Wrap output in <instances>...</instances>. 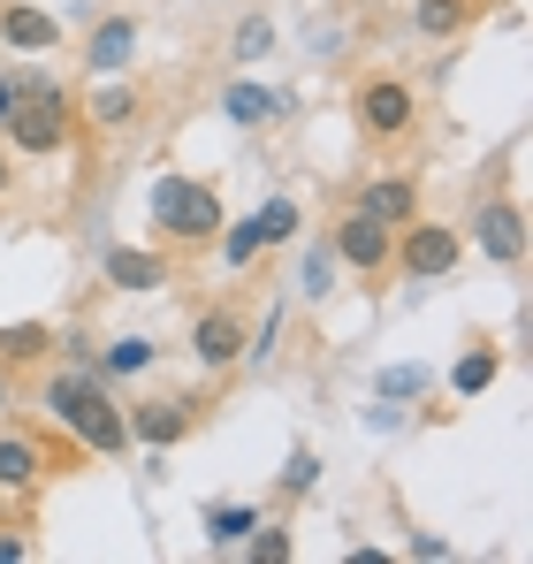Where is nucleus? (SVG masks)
I'll use <instances>...</instances> for the list:
<instances>
[{
	"instance_id": "f257e3e1",
	"label": "nucleus",
	"mask_w": 533,
	"mask_h": 564,
	"mask_svg": "<svg viewBox=\"0 0 533 564\" xmlns=\"http://www.w3.org/2000/svg\"><path fill=\"white\" fill-rule=\"evenodd\" d=\"M39 404L54 412V427L85 451V458H122L130 451V420H122V404L99 389L91 367H62V375L39 381Z\"/></svg>"
},
{
	"instance_id": "f03ea898",
	"label": "nucleus",
	"mask_w": 533,
	"mask_h": 564,
	"mask_svg": "<svg viewBox=\"0 0 533 564\" xmlns=\"http://www.w3.org/2000/svg\"><path fill=\"white\" fill-rule=\"evenodd\" d=\"M77 93H62V77L46 85V93H23L15 99V115L0 122L8 130V153H23V161H46V153H69V138H77Z\"/></svg>"
},
{
	"instance_id": "7ed1b4c3",
	"label": "nucleus",
	"mask_w": 533,
	"mask_h": 564,
	"mask_svg": "<svg viewBox=\"0 0 533 564\" xmlns=\"http://www.w3.org/2000/svg\"><path fill=\"white\" fill-rule=\"evenodd\" d=\"M221 191L198 184V176H161L153 184V229L176 237V245H214L221 237Z\"/></svg>"
},
{
	"instance_id": "20e7f679",
	"label": "nucleus",
	"mask_w": 533,
	"mask_h": 564,
	"mask_svg": "<svg viewBox=\"0 0 533 564\" xmlns=\"http://www.w3.org/2000/svg\"><path fill=\"white\" fill-rule=\"evenodd\" d=\"M457 260H465V237L449 221H427V214H412L396 229V245H389V275H404V282H443L457 275Z\"/></svg>"
},
{
	"instance_id": "39448f33",
	"label": "nucleus",
	"mask_w": 533,
	"mask_h": 564,
	"mask_svg": "<svg viewBox=\"0 0 533 564\" xmlns=\"http://www.w3.org/2000/svg\"><path fill=\"white\" fill-rule=\"evenodd\" d=\"M351 122H358L366 145H404L420 130V93L404 77H366L351 93Z\"/></svg>"
},
{
	"instance_id": "423d86ee",
	"label": "nucleus",
	"mask_w": 533,
	"mask_h": 564,
	"mask_svg": "<svg viewBox=\"0 0 533 564\" xmlns=\"http://www.w3.org/2000/svg\"><path fill=\"white\" fill-rule=\"evenodd\" d=\"M69 466H85V451L69 443V451H54L46 435H31V427H8L0 435V496H39L46 480H62Z\"/></svg>"
},
{
	"instance_id": "0eeeda50",
	"label": "nucleus",
	"mask_w": 533,
	"mask_h": 564,
	"mask_svg": "<svg viewBox=\"0 0 533 564\" xmlns=\"http://www.w3.org/2000/svg\"><path fill=\"white\" fill-rule=\"evenodd\" d=\"M389 245H396V229H381V221L358 214V206H344V214L328 221V252H336L351 275H366V282L389 275Z\"/></svg>"
},
{
	"instance_id": "6e6552de",
	"label": "nucleus",
	"mask_w": 533,
	"mask_h": 564,
	"mask_svg": "<svg viewBox=\"0 0 533 564\" xmlns=\"http://www.w3.org/2000/svg\"><path fill=\"white\" fill-rule=\"evenodd\" d=\"M472 237H480V260L519 268V260H526V206H519L511 191H488V198L472 206Z\"/></svg>"
},
{
	"instance_id": "1a4fd4ad",
	"label": "nucleus",
	"mask_w": 533,
	"mask_h": 564,
	"mask_svg": "<svg viewBox=\"0 0 533 564\" xmlns=\"http://www.w3.org/2000/svg\"><path fill=\"white\" fill-rule=\"evenodd\" d=\"M244 351H252V328H244L237 305H206V313L191 321V359H198L206 375H229Z\"/></svg>"
},
{
	"instance_id": "9d476101",
	"label": "nucleus",
	"mask_w": 533,
	"mask_h": 564,
	"mask_svg": "<svg viewBox=\"0 0 533 564\" xmlns=\"http://www.w3.org/2000/svg\"><path fill=\"white\" fill-rule=\"evenodd\" d=\"M198 397H153V404H130L122 420H130V443H145V451H168V443H183L191 427H198Z\"/></svg>"
},
{
	"instance_id": "9b49d317",
	"label": "nucleus",
	"mask_w": 533,
	"mask_h": 564,
	"mask_svg": "<svg viewBox=\"0 0 533 564\" xmlns=\"http://www.w3.org/2000/svg\"><path fill=\"white\" fill-rule=\"evenodd\" d=\"M0 46L23 54V62H39V54L62 46V15L54 8H31V0H0Z\"/></svg>"
},
{
	"instance_id": "f8f14e48",
	"label": "nucleus",
	"mask_w": 533,
	"mask_h": 564,
	"mask_svg": "<svg viewBox=\"0 0 533 564\" xmlns=\"http://www.w3.org/2000/svg\"><path fill=\"white\" fill-rule=\"evenodd\" d=\"M99 275L107 290H168V252H145V245H107V260H99Z\"/></svg>"
},
{
	"instance_id": "ddd939ff",
	"label": "nucleus",
	"mask_w": 533,
	"mask_h": 564,
	"mask_svg": "<svg viewBox=\"0 0 533 564\" xmlns=\"http://www.w3.org/2000/svg\"><path fill=\"white\" fill-rule=\"evenodd\" d=\"M130 54H138V23H130V15H99L91 39H85V69L91 77H122Z\"/></svg>"
},
{
	"instance_id": "4468645a",
	"label": "nucleus",
	"mask_w": 533,
	"mask_h": 564,
	"mask_svg": "<svg viewBox=\"0 0 533 564\" xmlns=\"http://www.w3.org/2000/svg\"><path fill=\"white\" fill-rule=\"evenodd\" d=\"M351 206H358V214H373L381 229H404V221L420 214V184H412V176H373V184H358Z\"/></svg>"
},
{
	"instance_id": "2eb2a0df",
	"label": "nucleus",
	"mask_w": 533,
	"mask_h": 564,
	"mask_svg": "<svg viewBox=\"0 0 533 564\" xmlns=\"http://www.w3.org/2000/svg\"><path fill=\"white\" fill-rule=\"evenodd\" d=\"M138 107H145V99H138V85H122V77H99V85L77 99V115H85L91 130H130Z\"/></svg>"
},
{
	"instance_id": "dca6fc26",
	"label": "nucleus",
	"mask_w": 533,
	"mask_h": 564,
	"mask_svg": "<svg viewBox=\"0 0 533 564\" xmlns=\"http://www.w3.org/2000/svg\"><path fill=\"white\" fill-rule=\"evenodd\" d=\"M488 8H496V0H412V31H420V39H457V31H472Z\"/></svg>"
},
{
	"instance_id": "f3484780",
	"label": "nucleus",
	"mask_w": 533,
	"mask_h": 564,
	"mask_svg": "<svg viewBox=\"0 0 533 564\" xmlns=\"http://www.w3.org/2000/svg\"><path fill=\"white\" fill-rule=\"evenodd\" d=\"M297 99L290 93H260V85H221V115L237 122V130H260V122H282Z\"/></svg>"
},
{
	"instance_id": "a211bd4d",
	"label": "nucleus",
	"mask_w": 533,
	"mask_h": 564,
	"mask_svg": "<svg viewBox=\"0 0 533 564\" xmlns=\"http://www.w3.org/2000/svg\"><path fill=\"white\" fill-rule=\"evenodd\" d=\"M252 527H260V511H252V503H206V550H214V557H229Z\"/></svg>"
},
{
	"instance_id": "6ab92c4d",
	"label": "nucleus",
	"mask_w": 533,
	"mask_h": 564,
	"mask_svg": "<svg viewBox=\"0 0 533 564\" xmlns=\"http://www.w3.org/2000/svg\"><path fill=\"white\" fill-rule=\"evenodd\" d=\"M496 375H503V351H496V344L480 336V344H472V351L457 359V375H449V389H457V397H480V389H488Z\"/></svg>"
},
{
	"instance_id": "aec40b11",
	"label": "nucleus",
	"mask_w": 533,
	"mask_h": 564,
	"mask_svg": "<svg viewBox=\"0 0 533 564\" xmlns=\"http://www.w3.org/2000/svg\"><path fill=\"white\" fill-rule=\"evenodd\" d=\"M153 359H161V351H153L145 336H115V344L99 351V375H145Z\"/></svg>"
},
{
	"instance_id": "412c9836",
	"label": "nucleus",
	"mask_w": 533,
	"mask_h": 564,
	"mask_svg": "<svg viewBox=\"0 0 533 564\" xmlns=\"http://www.w3.org/2000/svg\"><path fill=\"white\" fill-rule=\"evenodd\" d=\"M39 351H54V328H39V321L31 328H0V359L8 367H31Z\"/></svg>"
},
{
	"instance_id": "4be33fe9",
	"label": "nucleus",
	"mask_w": 533,
	"mask_h": 564,
	"mask_svg": "<svg viewBox=\"0 0 533 564\" xmlns=\"http://www.w3.org/2000/svg\"><path fill=\"white\" fill-rule=\"evenodd\" d=\"M214 245H221V260H229V268H252V260H260V252H266L260 221H237V229L221 221V237H214Z\"/></svg>"
},
{
	"instance_id": "5701e85b",
	"label": "nucleus",
	"mask_w": 533,
	"mask_h": 564,
	"mask_svg": "<svg viewBox=\"0 0 533 564\" xmlns=\"http://www.w3.org/2000/svg\"><path fill=\"white\" fill-rule=\"evenodd\" d=\"M252 221H260V237H266V245H290V237H297V198H266Z\"/></svg>"
},
{
	"instance_id": "b1692460",
	"label": "nucleus",
	"mask_w": 533,
	"mask_h": 564,
	"mask_svg": "<svg viewBox=\"0 0 533 564\" xmlns=\"http://www.w3.org/2000/svg\"><path fill=\"white\" fill-rule=\"evenodd\" d=\"M237 550H244V557H260V564H282V557H290V527H266V519H260Z\"/></svg>"
},
{
	"instance_id": "393cba45",
	"label": "nucleus",
	"mask_w": 533,
	"mask_h": 564,
	"mask_svg": "<svg viewBox=\"0 0 533 564\" xmlns=\"http://www.w3.org/2000/svg\"><path fill=\"white\" fill-rule=\"evenodd\" d=\"M229 46H237V62H260V54H274V23H266V15H244Z\"/></svg>"
},
{
	"instance_id": "a878e982",
	"label": "nucleus",
	"mask_w": 533,
	"mask_h": 564,
	"mask_svg": "<svg viewBox=\"0 0 533 564\" xmlns=\"http://www.w3.org/2000/svg\"><path fill=\"white\" fill-rule=\"evenodd\" d=\"M313 480H320V458H313V451H290V466H282V496H313Z\"/></svg>"
},
{
	"instance_id": "bb28decb",
	"label": "nucleus",
	"mask_w": 533,
	"mask_h": 564,
	"mask_svg": "<svg viewBox=\"0 0 533 564\" xmlns=\"http://www.w3.org/2000/svg\"><path fill=\"white\" fill-rule=\"evenodd\" d=\"M381 397H427V375L420 367H389L381 375Z\"/></svg>"
},
{
	"instance_id": "cd10ccee",
	"label": "nucleus",
	"mask_w": 533,
	"mask_h": 564,
	"mask_svg": "<svg viewBox=\"0 0 533 564\" xmlns=\"http://www.w3.org/2000/svg\"><path fill=\"white\" fill-rule=\"evenodd\" d=\"M412 557H427V564H443V557H449V542H443V534H412Z\"/></svg>"
},
{
	"instance_id": "c85d7f7f",
	"label": "nucleus",
	"mask_w": 533,
	"mask_h": 564,
	"mask_svg": "<svg viewBox=\"0 0 533 564\" xmlns=\"http://www.w3.org/2000/svg\"><path fill=\"white\" fill-rule=\"evenodd\" d=\"M31 557V542H23V534H0V564H23Z\"/></svg>"
},
{
	"instance_id": "c756f323",
	"label": "nucleus",
	"mask_w": 533,
	"mask_h": 564,
	"mask_svg": "<svg viewBox=\"0 0 533 564\" xmlns=\"http://www.w3.org/2000/svg\"><path fill=\"white\" fill-rule=\"evenodd\" d=\"M15 99H23V93H15V77H0V122L15 115Z\"/></svg>"
},
{
	"instance_id": "7c9ffc66",
	"label": "nucleus",
	"mask_w": 533,
	"mask_h": 564,
	"mask_svg": "<svg viewBox=\"0 0 533 564\" xmlns=\"http://www.w3.org/2000/svg\"><path fill=\"white\" fill-rule=\"evenodd\" d=\"M8 191H15V161L0 153V198H8Z\"/></svg>"
},
{
	"instance_id": "2f4dec72",
	"label": "nucleus",
	"mask_w": 533,
	"mask_h": 564,
	"mask_svg": "<svg viewBox=\"0 0 533 564\" xmlns=\"http://www.w3.org/2000/svg\"><path fill=\"white\" fill-rule=\"evenodd\" d=\"M8 397H15V389H8V375H0V412H8Z\"/></svg>"
}]
</instances>
